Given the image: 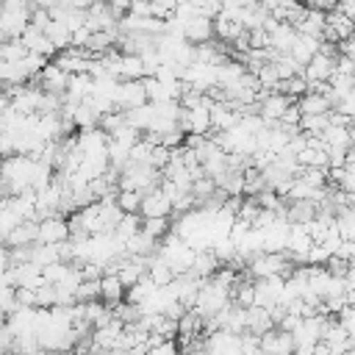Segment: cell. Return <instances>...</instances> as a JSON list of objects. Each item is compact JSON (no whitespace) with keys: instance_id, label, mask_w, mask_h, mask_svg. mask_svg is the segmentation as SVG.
I'll list each match as a JSON object with an SVG mask.
<instances>
[{"instance_id":"cell-1","label":"cell","mask_w":355,"mask_h":355,"mask_svg":"<svg viewBox=\"0 0 355 355\" xmlns=\"http://www.w3.org/2000/svg\"><path fill=\"white\" fill-rule=\"evenodd\" d=\"M31 0H0V39H19L31 22Z\"/></svg>"},{"instance_id":"cell-2","label":"cell","mask_w":355,"mask_h":355,"mask_svg":"<svg viewBox=\"0 0 355 355\" xmlns=\"http://www.w3.org/2000/svg\"><path fill=\"white\" fill-rule=\"evenodd\" d=\"M250 275L252 277H272V275H291V261L286 258V252H255L250 258Z\"/></svg>"},{"instance_id":"cell-3","label":"cell","mask_w":355,"mask_h":355,"mask_svg":"<svg viewBox=\"0 0 355 355\" xmlns=\"http://www.w3.org/2000/svg\"><path fill=\"white\" fill-rule=\"evenodd\" d=\"M324 322H327V316H322V313L302 316V319L297 322V327L291 330L294 347H313V344H319L322 330H324Z\"/></svg>"},{"instance_id":"cell-4","label":"cell","mask_w":355,"mask_h":355,"mask_svg":"<svg viewBox=\"0 0 355 355\" xmlns=\"http://www.w3.org/2000/svg\"><path fill=\"white\" fill-rule=\"evenodd\" d=\"M67 239H69V225L61 214H53L36 222V244H61Z\"/></svg>"},{"instance_id":"cell-5","label":"cell","mask_w":355,"mask_h":355,"mask_svg":"<svg viewBox=\"0 0 355 355\" xmlns=\"http://www.w3.org/2000/svg\"><path fill=\"white\" fill-rule=\"evenodd\" d=\"M144 103H147V97H144L141 80H119L116 83V89H114V108L116 111H130V108H139Z\"/></svg>"},{"instance_id":"cell-6","label":"cell","mask_w":355,"mask_h":355,"mask_svg":"<svg viewBox=\"0 0 355 355\" xmlns=\"http://www.w3.org/2000/svg\"><path fill=\"white\" fill-rule=\"evenodd\" d=\"M258 349H261V355H291V349H294L291 333L272 327L269 333L258 336Z\"/></svg>"},{"instance_id":"cell-7","label":"cell","mask_w":355,"mask_h":355,"mask_svg":"<svg viewBox=\"0 0 355 355\" xmlns=\"http://www.w3.org/2000/svg\"><path fill=\"white\" fill-rule=\"evenodd\" d=\"M139 214H141V219L169 216V214H172V205H169V200L164 197V191H161V189H153V191L141 194V202H139Z\"/></svg>"},{"instance_id":"cell-8","label":"cell","mask_w":355,"mask_h":355,"mask_svg":"<svg viewBox=\"0 0 355 355\" xmlns=\"http://www.w3.org/2000/svg\"><path fill=\"white\" fill-rule=\"evenodd\" d=\"M180 33H183V39H186L189 44H202V42H211L214 28H211V19L194 14V17L183 19V31H180Z\"/></svg>"},{"instance_id":"cell-9","label":"cell","mask_w":355,"mask_h":355,"mask_svg":"<svg viewBox=\"0 0 355 355\" xmlns=\"http://www.w3.org/2000/svg\"><path fill=\"white\" fill-rule=\"evenodd\" d=\"M0 241L6 244V250H14V247H31V244H36V222H19V225H14V227H11Z\"/></svg>"},{"instance_id":"cell-10","label":"cell","mask_w":355,"mask_h":355,"mask_svg":"<svg viewBox=\"0 0 355 355\" xmlns=\"http://www.w3.org/2000/svg\"><path fill=\"white\" fill-rule=\"evenodd\" d=\"M319 39L316 36H305V33H297V39H294V44H291V50H288V55L300 64V67H305L316 53H319Z\"/></svg>"},{"instance_id":"cell-11","label":"cell","mask_w":355,"mask_h":355,"mask_svg":"<svg viewBox=\"0 0 355 355\" xmlns=\"http://www.w3.org/2000/svg\"><path fill=\"white\" fill-rule=\"evenodd\" d=\"M208 116H211V130H216V133L219 130H227V128H233L239 122V114L227 103H211Z\"/></svg>"},{"instance_id":"cell-12","label":"cell","mask_w":355,"mask_h":355,"mask_svg":"<svg viewBox=\"0 0 355 355\" xmlns=\"http://www.w3.org/2000/svg\"><path fill=\"white\" fill-rule=\"evenodd\" d=\"M275 327L272 316H269V308H258V305H250L247 308V333L250 336H263Z\"/></svg>"},{"instance_id":"cell-13","label":"cell","mask_w":355,"mask_h":355,"mask_svg":"<svg viewBox=\"0 0 355 355\" xmlns=\"http://www.w3.org/2000/svg\"><path fill=\"white\" fill-rule=\"evenodd\" d=\"M294 39H297L294 25H288V22H277V28L269 33V47H272L275 53H283V55H286V53L291 50Z\"/></svg>"},{"instance_id":"cell-14","label":"cell","mask_w":355,"mask_h":355,"mask_svg":"<svg viewBox=\"0 0 355 355\" xmlns=\"http://www.w3.org/2000/svg\"><path fill=\"white\" fill-rule=\"evenodd\" d=\"M122 297H125V286L119 283V277H116L114 272L103 275V277H100V300L111 308V305L122 302Z\"/></svg>"},{"instance_id":"cell-15","label":"cell","mask_w":355,"mask_h":355,"mask_svg":"<svg viewBox=\"0 0 355 355\" xmlns=\"http://www.w3.org/2000/svg\"><path fill=\"white\" fill-rule=\"evenodd\" d=\"M216 269H219V261L214 258L211 250H194V261H191V269L189 272H194L200 280H208Z\"/></svg>"},{"instance_id":"cell-16","label":"cell","mask_w":355,"mask_h":355,"mask_svg":"<svg viewBox=\"0 0 355 355\" xmlns=\"http://www.w3.org/2000/svg\"><path fill=\"white\" fill-rule=\"evenodd\" d=\"M322 28H324V11H316V8H305L302 19L294 25V31H297V33H305V36H316V39H319Z\"/></svg>"},{"instance_id":"cell-17","label":"cell","mask_w":355,"mask_h":355,"mask_svg":"<svg viewBox=\"0 0 355 355\" xmlns=\"http://www.w3.org/2000/svg\"><path fill=\"white\" fill-rule=\"evenodd\" d=\"M297 108H300V114H330V100L324 97V94H319V92H305L302 97H300V103H297Z\"/></svg>"},{"instance_id":"cell-18","label":"cell","mask_w":355,"mask_h":355,"mask_svg":"<svg viewBox=\"0 0 355 355\" xmlns=\"http://www.w3.org/2000/svg\"><path fill=\"white\" fill-rule=\"evenodd\" d=\"M44 36H47V42L55 47V53H58V50H67V47H69V42H72V31H69L64 22H55V19H50V22H47Z\"/></svg>"},{"instance_id":"cell-19","label":"cell","mask_w":355,"mask_h":355,"mask_svg":"<svg viewBox=\"0 0 355 355\" xmlns=\"http://www.w3.org/2000/svg\"><path fill=\"white\" fill-rule=\"evenodd\" d=\"M31 263H36L39 269L42 266H50V263H58L61 261V252H58V244H31Z\"/></svg>"},{"instance_id":"cell-20","label":"cell","mask_w":355,"mask_h":355,"mask_svg":"<svg viewBox=\"0 0 355 355\" xmlns=\"http://www.w3.org/2000/svg\"><path fill=\"white\" fill-rule=\"evenodd\" d=\"M147 277L153 280V286H166L175 277V272L166 266V261L161 255H150L147 258Z\"/></svg>"},{"instance_id":"cell-21","label":"cell","mask_w":355,"mask_h":355,"mask_svg":"<svg viewBox=\"0 0 355 355\" xmlns=\"http://www.w3.org/2000/svg\"><path fill=\"white\" fill-rule=\"evenodd\" d=\"M324 25L336 33L338 42H341V39H352V19H349V17H344V14H338V11H327V14H324Z\"/></svg>"},{"instance_id":"cell-22","label":"cell","mask_w":355,"mask_h":355,"mask_svg":"<svg viewBox=\"0 0 355 355\" xmlns=\"http://www.w3.org/2000/svg\"><path fill=\"white\" fill-rule=\"evenodd\" d=\"M169 227H172V222H169V216H155V219H141V225H139V230H141L144 236H150L153 241H161L164 236H169Z\"/></svg>"},{"instance_id":"cell-23","label":"cell","mask_w":355,"mask_h":355,"mask_svg":"<svg viewBox=\"0 0 355 355\" xmlns=\"http://www.w3.org/2000/svg\"><path fill=\"white\" fill-rule=\"evenodd\" d=\"M25 55H28V50L22 47L19 39H6V42H0V61H6V64H19Z\"/></svg>"},{"instance_id":"cell-24","label":"cell","mask_w":355,"mask_h":355,"mask_svg":"<svg viewBox=\"0 0 355 355\" xmlns=\"http://www.w3.org/2000/svg\"><path fill=\"white\" fill-rule=\"evenodd\" d=\"M116 208L122 214H139V202H141V194L139 191H119L116 189V197H114Z\"/></svg>"},{"instance_id":"cell-25","label":"cell","mask_w":355,"mask_h":355,"mask_svg":"<svg viewBox=\"0 0 355 355\" xmlns=\"http://www.w3.org/2000/svg\"><path fill=\"white\" fill-rule=\"evenodd\" d=\"M100 300V280H80V286L75 288V302H92Z\"/></svg>"},{"instance_id":"cell-26","label":"cell","mask_w":355,"mask_h":355,"mask_svg":"<svg viewBox=\"0 0 355 355\" xmlns=\"http://www.w3.org/2000/svg\"><path fill=\"white\" fill-rule=\"evenodd\" d=\"M169 153H172V150H166V147H161V144H153L147 164H150L153 169H158V172H161V169L166 166V161H169Z\"/></svg>"},{"instance_id":"cell-27","label":"cell","mask_w":355,"mask_h":355,"mask_svg":"<svg viewBox=\"0 0 355 355\" xmlns=\"http://www.w3.org/2000/svg\"><path fill=\"white\" fill-rule=\"evenodd\" d=\"M14 349V333L6 322H0V355H8Z\"/></svg>"},{"instance_id":"cell-28","label":"cell","mask_w":355,"mask_h":355,"mask_svg":"<svg viewBox=\"0 0 355 355\" xmlns=\"http://www.w3.org/2000/svg\"><path fill=\"white\" fill-rule=\"evenodd\" d=\"M336 3H338V0H313V3H311V8H316V11H324V14H327V11H333V8H336Z\"/></svg>"},{"instance_id":"cell-29","label":"cell","mask_w":355,"mask_h":355,"mask_svg":"<svg viewBox=\"0 0 355 355\" xmlns=\"http://www.w3.org/2000/svg\"><path fill=\"white\" fill-rule=\"evenodd\" d=\"M8 355H44L42 349H36V352H25V349H11Z\"/></svg>"},{"instance_id":"cell-30","label":"cell","mask_w":355,"mask_h":355,"mask_svg":"<svg viewBox=\"0 0 355 355\" xmlns=\"http://www.w3.org/2000/svg\"><path fill=\"white\" fill-rule=\"evenodd\" d=\"M236 3H239V6H241V8H252V6H255V3H258V0H236Z\"/></svg>"},{"instance_id":"cell-31","label":"cell","mask_w":355,"mask_h":355,"mask_svg":"<svg viewBox=\"0 0 355 355\" xmlns=\"http://www.w3.org/2000/svg\"><path fill=\"white\" fill-rule=\"evenodd\" d=\"M53 355H69V352H53Z\"/></svg>"},{"instance_id":"cell-32","label":"cell","mask_w":355,"mask_h":355,"mask_svg":"<svg viewBox=\"0 0 355 355\" xmlns=\"http://www.w3.org/2000/svg\"><path fill=\"white\" fill-rule=\"evenodd\" d=\"M0 322H3V316H0Z\"/></svg>"}]
</instances>
